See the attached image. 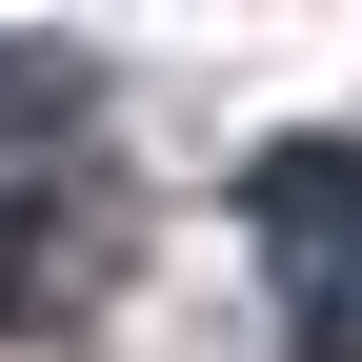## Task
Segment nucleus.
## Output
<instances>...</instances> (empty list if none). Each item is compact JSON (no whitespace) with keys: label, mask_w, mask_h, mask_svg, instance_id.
Returning <instances> with one entry per match:
<instances>
[{"label":"nucleus","mask_w":362,"mask_h":362,"mask_svg":"<svg viewBox=\"0 0 362 362\" xmlns=\"http://www.w3.org/2000/svg\"><path fill=\"white\" fill-rule=\"evenodd\" d=\"M262 242L282 262H362V141H282L262 161Z\"/></svg>","instance_id":"1"},{"label":"nucleus","mask_w":362,"mask_h":362,"mask_svg":"<svg viewBox=\"0 0 362 362\" xmlns=\"http://www.w3.org/2000/svg\"><path fill=\"white\" fill-rule=\"evenodd\" d=\"M40 282H61V202H0V322H40Z\"/></svg>","instance_id":"2"},{"label":"nucleus","mask_w":362,"mask_h":362,"mask_svg":"<svg viewBox=\"0 0 362 362\" xmlns=\"http://www.w3.org/2000/svg\"><path fill=\"white\" fill-rule=\"evenodd\" d=\"M40 81H61V61H0V121H21V101H40Z\"/></svg>","instance_id":"3"}]
</instances>
